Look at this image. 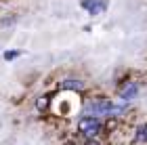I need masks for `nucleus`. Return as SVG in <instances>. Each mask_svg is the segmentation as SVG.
I'll return each mask as SVG.
<instances>
[{
	"label": "nucleus",
	"instance_id": "f257e3e1",
	"mask_svg": "<svg viewBox=\"0 0 147 145\" xmlns=\"http://www.w3.org/2000/svg\"><path fill=\"white\" fill-rule=\"evenodd\" d=\"M128 103L122 99H107V97H88L82 105L84 116H92V118H116L122 116Z\"/></svg>",
	"mask_w": 147,
	"mask_h": 145
},
{
	"label": "nucleus",
	"instance_id": "f03ea898",
	"mask_svg": "<svg viewBox=\"0 0 147 145\" xmlns=\"http://www.w3.org/2000/svg\"><path fill=\"white\" fill-rule=\"evenodd\" d=\"M76 130L80 137L84 139H95V137L103 130V122L99 118H92V116H82L76 124Z\"/></svg>",
	"mask_w": 147,
	"mask_h": 145
},
{
	"label": "nucleus",
	"instance_id": "7ed1b4c3",
	"mask_svg": "<svg viewBox=\"0 0 147 145\" xmlns=\"http://www.w3.org/2000/svg\"><path fill=\"white\" fill-rule=\"evenodd\" d=\"M82 9L92 17L103 15L107 11V0H82Z\"/></svg>",
	"mask_w": 147,
	"mask_h": 145
},
{
	"label": "nucleus",
	"instance_id": "20e7f679",
	"mask_svg": "<svg viewBox=\"0 0 147 145\" xmlns=\"http://www.w3.org/2000/svg\"><path fill=\"white\" fill-rule=\"evenodd\" d=\"M137 93H139V84H137V82H126L124 86L120 88V99L128 103L130 99H135V97H137Z\"/></svg>",
	"mask_w": 147,
	"mask_h": 145
},
{
	"label": "nucleus",
	"instance_id": "39448f33",
	"mask_svg": "<svg viewBox=\"0 0 147 145\" xmlns=\"http://www.w3.org/2000/svg\"><path fill=\"white\" fill-rule=\"evenodd\" d=\"M61 86L63 88H69V90H82L84 88V82L82 80H76V78H67V80H63Z\"/></svg>",
	"mask_w": 147,
	"mask_h": 145
},
{
	"label": "nucleus",
	"instance_id": "423d86ee",
	"mask_svg": "<svg viewBox=\"0 0 147 145\" xmlns=\"http://www.w3.org/2000/svg\"><path fill=\"white\" fill-rule=\"evenodd\" d=\"M135 139H137L139 143H147V124H141V126L137 128Z\"/></svg>",
	"mask_w": 147,
	"mask_h": 145
},
{
	"label": "nucleus",
	"instance_id": "0eeeda50",
	"mask_svg": "<svg viewBox=\"0 0 147 145\" xmlns=\"http://www.w3.org/2000/svg\"><path fill=\"white\" fill-rule=\"evenodd\" d=\"M15 57H19V53H17V51H9V53H4V59H15Z\"/></svg>",
	"mask_w": 147,
	"mask_h": 145
},
{
	"label": "nucleus",
	"instance_id": "6e6552de",
	"mask_svg": "<svg viewBox=\"0 0 147 145\" xmlns=\"http://www.w3.org/2000/svg\"><path fill=\"white\" fill-rule=\"evenodd\" d=\"M84 145H101V143L95 141V139H86V143H84Z\"/></svg>",
	"mask_w": 147,
	"mask_h": 145
}]
</instances>
